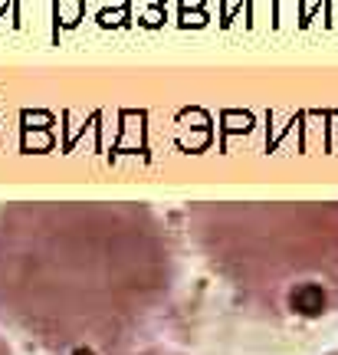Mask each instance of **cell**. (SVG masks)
<instances>
[{"instance_id":"cell-2","label":"cell","mask_w":338,"mask_h":355,"mask_svg":"<svg viewBox=\"0 0 338 355\" xmlns=\"http://www.w3.org/2000/svg\"><path fill=\"white\" fill-rule=\"evenodd\" d=\"M194 237L213 273L269 316L338 309V204H211Z\"/></svg>"},{"instance_id":"cell-4","label":"cell","mask_w":338,"mask_h":355,"mask_svg":"<svg viewBox=\"0 0 338 355\" xmlns=\"http://www.w3.org/2000/svg\"><path fill=\"white\" fill-rule=\"evenodd\" d=\"M0 355H17L10 349V343H7V339H3V336H0Z\"/></svg>"},{"instance_id":"cell-3","label":"cell","mask_w":338,"mask_h":355,"mask_svg":"<svg viewBox=\"0 0 338 355\" xmlns=\"http://www.w3.org/2000/svg\"><path fill=\"white\" fill-rule=\"evenodd\" d=\"M115 355H175V352H164V349H141V352H115Z\"/></svg>"},{"instance_id":"cell-1","label":"cell","mask_w":338,"mask_h":355,"mask_svg":"<svg viewBox=\"0 0 338 355\" xmlns=\"http://www.w3.org/2000/svg\"><path fill=\"white\" fill-rule=\"evenodd\" d=\"M171 283L175 250L145 204L0 207V319L53 355H115Z\"/></svg>"}]
</instances>
